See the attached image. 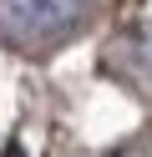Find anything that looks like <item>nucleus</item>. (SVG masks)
<instances>
[{
  "label": "nucleus",
  "mask_w": 152,
  "mask_h": 157,
  "mask_svg": "<svg viewBox=\"0 0 152 157\" xmlns=\"http://www.w3.org/2000/svg\"><path fill=\"white\" fill-rule=\"evenodd\" d=\"M101 0H0V46L20 56H51L76 41Z\"/></svg>",
  "instance_id": "f257e3e1"
},
{
  "label": "nucleus",
  "mask_w": 152,
  "mask_h": 157,
  "mask_svg": "<svg viewBox=\"0 0 152 157\" xmlns=\"http://www.w3.org/2000/svg\"><path fill=\"white\" fill-rule=\"evenodd\" d=\"M111 71L122 81H132L137 91H152V25L147 31H132L111 46Z\"/></svg>",
  "instance_id": "f03ea898"
}]
</instances>
